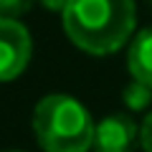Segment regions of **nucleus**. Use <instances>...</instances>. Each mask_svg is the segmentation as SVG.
<instances>
[{
	"label": "nucleus",
	"mask_w": 152,
	"mask_h": 152,
	"mask_svg": "<svg viewBox=\"0 0 152 152\" xmlns=\"http://www.w3.org/2000/svg\"><path fill=\"white\" fill-rule=\"evenodd\" d=\"M64 33L84 53L107 56L119 51L134 33V0H69L61 13Z\"/></svg>",
	"instance_id": "nucleus-1"
},
{
	"label": "nucleus",
	"mask_w": 152,
	"mask_h": 152,
	"mask_svg": "<svg viewBox=\"0 0 152 152\" xmlns=\"http://www.w3.org/2000/svg\"><path fill=\"white\" fill-rule=\"evenodd\" d=\"M94 127L86 107L69 94H48L33 109V132L43 152H86Z\"/></svg>",
	"instance_id": "nucleus-2"
},
{
	"label": "nucleus",
	"mask_w": 152,
	"mask_h": 152,
	"mask_svg": "<svg viewBox=\"0 0 152 152\" xmlns=\"http://www.w3.org/2000/svg\"><path fill=\"white\" fill-rule=\"evenodd\" d=\"M33 38L15 18H0V81H13L31 64Z\"/></svg>",
	"instance_id": "nucleus-3"
},
{
	"label": "nucleus",
	"mask_w": 152,
	"mask_h": 152,
	"mask_svg": "<svg viewBox=\"0 0 152 152\" xmlns=\"http://www.w3.org/2000/svg\"><path fill=\"white\" fill-rule=\"evenodd\" d=\"M140 127L129 114H109L94 127V152H134Z\"/></svg>",
	"instance_id": "nucleus-4"
},
{
	"label": "nucleus",
	"mask_w": 152,
	"mask_h": 152,
	"mask_svg": "<svg viewBox=\"0 0 152 152\" xmlns=\"http://www.w3.org/2000/svg\"><path fill=\"white\" fill-rule=\"evenodd\" d=\"M127 69L134 81H142L152 89V26L142 28L132 38L127 51Z\"/></svg>",
	"instance_id": "nucleus-5"
},
{
	"label": "nucleus",
	"mask_w": 152,
	"mask_h": 152,
	"mask_svg": "<svg viewBox=\"0 0 152 152\" xmlns=\"http://www.w3.org/2000/svg\"><path fill=\"white\" fill-rule=\"evenodd\" d=\"M122 102H124V107L129 109V112H142L145 107L152 104V89L145 86L142 81H134V79H132V81L122 89Z\"/></svg>",
	"instance_id": "nucleus-6"
},
{
	"label": "nucleus",
	"mask_w": 152,
	"mask_h": 152,
	"mask_svg": "<svg viewBox=\"0 0 152 152\" xmlns=\"http://www.w3.org/2000/svg\"><path fill=\"white\" fill-rule=\"evenodd\" d=\"M33 5H36V0H0V18H15L18 20Z\"/></svg>",
	"instance_id": "nucleus-7"
},
{
	"label": "nucleus",
	"mask_w": 152,
	"mask_h": 152,
	"mask_svg": "<svg viewBox=\"0 0 152 152\" xmlns=\"http://www.w3.org/2000/svg\"><path fill=\"white\" fill-rule=\"evenodd\" d=\"M140 145L145 152H152V112L142 119V127H140Z\"/></svg>",
	"instance_id": "nucleus-8"
},
{
	"label": "nucleus",
	"mask_w": 152,
	"mask_h": 152,
	"mask_svg": "<svg viewBox=\"0 0 152 152\" xmlns=\"http://www.w3.org/2000/svg\"><path fill=\"white\" fill-rule=\"evenodd\" d=\"M38 3H41L46 10H51V13H64V8H66L69 0H38Z\"/></svg>",
	"instance_id": "nucleus-9"
},
{
	"label": "nucleus",
	"mask_w": 152,
	"mask_h": 152,
	"mask_svg": "<svg viewBox=\"0 0 152 152\" xmlns=\"http://www.w3.org/2000/svg\"><path fill=\"white\" fill-rule=\"evenodd\" d=\"M3 152H23V150H3Z\"/></svg>",
	"instance_id": "nucleus-10"
},
{
	"label": "nucleus",
	"mask_w": 152,
	"mask_h": 152,
	"mask_svg": "<svg viewBox=\"0 0 152 152\" xmlns=\"http://www.w3.org/2000/svg\"><path fill=\"white\" fill-rule=\"evenodd\" d=\"M147 3H150V8H152V0H147Z\"/></svg>",
	"instance_id": "nucleus-11"
}]
</instances>
